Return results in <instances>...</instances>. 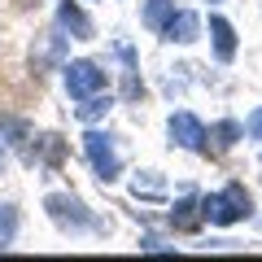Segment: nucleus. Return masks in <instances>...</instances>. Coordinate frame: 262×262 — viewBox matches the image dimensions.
Wrapping results in <instances>:
<instances>
[{
	"label": "nucleus",
	"mask_w": 262,
	"mask_h": 262,
	"mask_svg": "<svg viewBox=\"0 0 262 262\" xmlns=\"http://www.w3.org/2000/svg\"><path fill=\"white\" fill-rule=\"evenodd\" d=\"M249 214H253V201H249V192H245L241 184H227L223 192H214V196L201 201V219H210V223H219V227H232V223H241V219H249Z\"/></svg>",
	"instance_id": "nucleus-1"
},
{
	"label": "nucleus",
	"mask_w": 262,
	"mask_h": 262,
	"mask_svg": "<svg viewBox=\"0 0 262 262\" xmlns=\"http://www.w3.org/2000/svg\"><path fill=\"white\" fill-rule=\"evenodd\" d=\"M170 13H175V0H149V5H144V27L162 31L170 22Z\"/></svg>",
	"instance_id": "nucleus-11"
},
{
	"label": "nucleus",
	"mask_w": 262,
	"mask_h": 262,
	"mask_svg": "<svg viewBox=\"0 0 262 262\" xmlns=\"http://www.w3.org/2000/svg\"><path fill=\"white\" fill-rule=\"evenodd\" d=\"M0 170H5V144H0Z\"/></svg>",
	"instance_id": "nucleus-18"
},
{
	"label": "nucleus",
	"mask_w": 262,
	"mask_h": 262,
	"mask_svg": "<svg viewBox=\"0 0 262 262\" xmlns=\"http://www.w3.org/2000/svg\"><path fill=\"white\" fill-rule=\"evenodd\" d=\"M245 136H249V140H262V110H253L249 118H245Z\"/></svg>",
	"instance_id": "nucleus-17"
},
{
	"label": "nucleus",
	"mask_w": 262,
	"mask_h": 262,
	"mask_svg": "<svg viewBox=\"0 0 262 262\" xmlns=\"http://www.w3.org/2000/svg\"><path fill=\"white\" fill-rule=\"evenodd\" d=\"M105 110H110V96H101V92H92V96H83V105H79V118H83V122H92V118H101V114Z\"/></svg>",
	"instance_id": "nucleus-13"
},
{
	"label": "nucleus",
	"mask_w": 262,
	"mask_h": 262,
	"mask_svg": "<svg viewBox=\"0 0 262 262\" xmlns=\"http://www.w3.org/2000/svg\"><path fill=\"white\" fill-rule=\"evenodd\" d=\"M5 136H9V144H13L27 162H35V149H31V127H27V122L9 118V114H0V140H5Z\"/></svg>",
	"instance_id": "nucleus-8"
},
{
	"label": "nucleus",
	"mask_w": 262,
	"mask_h": 262,
	"mask_svg": "<svg viewBox=\"0 0 262 262\" xmlns=\"http://www.w3.org/2000/svg\"><path fill=\"white\" fill-rule=\"evenodd\" d=\"M170 227H175V232H196V227H201V201H196V196L175 201V210H170Z\"/></svg>",
	"instance_id": "nucleus-9"
},
{
	"label": "nucleus",
	"mask_w": 262,
	"mask_h": 262,
	"mask_svg": "<svg viewBox=\"0 0 262 262\" xmlns=\"http://www.w3.org/2000/svg\"><path fill=\"white\" fill-rule=\"evenodd\" d=\"M101 88H105V70L96 61H70V66H66V92L75 96V101L101 92Z\"/></svg>",
	"instance_id": "nucleus-4"
},
{
	"label": "nucleus",
	"mask_w": 262,
	"mask_h": 262,
	"mask_svg": "<svg viewBox=\"0 0 262 262\" xmlns=\"http://www.w3.org/2000/svg\"><path fill=\"white\" fill-rule=\"evenodd\" d=\"M83 153H88V162H92V170L101 175V184H114V179H118L122 158H118V149H114V140L105 136V131H88L83 136Z\"/></svg>",
	"instance_id": "nucleus-3"
},
{
	"label": "nucleus",
	"mask_w": 262,
	"mask_h": 262,
	"mask_svg": "<svg viewBox=\"0 0 262 262\" xmlns=\"http://www.w3.org/2000/svg\"><path fill=\"white\" fill-rule=\"evenodd\" d=\"M166 131H170V140H175L179 149H188V153H206V127H201L192 114H170Z\"/></svg>",
	"instance_id": "nucleus-5"
},
{
	"label": "nucleus",
	"mask_w": 262,
	"mask_h": 262,
	"mask_svg": "<svg viewBox=\"0 0 262 262\" xmlns=\"http://www.w3.org/2000/svg\"><path fill=\"white\" fill-rule=\"evenodd\" d=\"M241 131H245V127H236V122H219V127L210 131V136H214V149H219V153L232 149V144L241 140Z\"/></svg>",
	"instance_id": "nucleus-14"
},
{
	"label": "nucleus",
	"mask_w": 262,
	"mask_h": 262,
	"mask_svg": "<svg viewBox=\"0 0 262 262\" xmlns=\"http://www.w3.org/2000/svg\"><path fill=\"white\" fill-rule=\"evenodd\" d=\"M196 35H201V18H196V13H188V9L170 13V22L162 27V39H175V44H192Z\"/></svg>",
	"instance_id": "nucleus-6"
},
{
	"label": "nucleus",
	"mask_w": 262,
	"mask_h": 262,
	"mask_svg": "<svg viewBox=\"0 0 262 262\" xmlns=\"http://www.w3.org/2000/svg\"><path fill=\"white\" fill-rule=\"evenodd\" d=\"M13 236H18V210L9 201H0V249H9Z\"/></svg>",
	"instance_id": "nucleus-12"
},
{
	"label": "nucleus",
	"mask_w": 262,
	"mask_h": 262,
	"mask_svg": "<svg viewBox=\"0 0 262 262\" xmlns=\"http://www.w3.org/2000/svg\"><path fill=\"white\" fill-rule=\"evenodd\" d=\"M39 158H44V166H57L61 162V136H44V153Z\"/></svg>",
	"instance_id": "nucleus-16"
},
{
	"label": "nucleus",
	"mask_w": 262,
	"mask_h": 262,
	"mask_svg": "<svg viewBox=\"0 0 262 262\" xmlns=\"http://www.w3.org/2000/svg\"><path fill=\"white\" fill-rule=\"evenodd\" d=\"M131 192L136 196H162V179H153V170H144V179H136Z\"/></svg>",
	"instance_id": "nucleus-15"
},
{
	"label": "nucleus",
	"mask_w": 262,
	"mask_h": 262,
	"mask_svg": "<svg viewBox=\"0 0 262 262\" xmlns=\"http://www.w3.org/2000/svg\"><path fill=\"white\" fill-rule=\"evenodd\" d=\"M210 35H214V57L219 61H232L236 57V31L227 18H210Z\"/></svg>",
	"instance_id": "nucleus-10"
},
{
	"label": "nucleus",
	"mask_w": 262,
	"mask_h": 262,
	"mask_svg": "<svg viewBox=\"0 0 262 262\" xmlns=\"http://www.w3.org/2000/svg\"><path fill=\"white\" fill-rule=\"evenodd\" d=\"M57 22H61L75 39H92V18L79 9L75 0H61V5H57Z\"/></svg>",
	"instance_id": "nucleus-7"
},
{
	"label": "nucleus",
	"mask_w": 262,
	"mask_h": 262,
	"mask_svg": "<svg viewBox=\"0 0 262 262\" xmlns=\"http://www.w3.org/2000/svg\"><path fill=\"white\" fill-rule=\"evenodd\" d=\"M44 210H48V219H53L57 227H66V232H96V227H101V223L83 210L79 196H66V192L44 196Z\"/></svg>",
	"instance_id": "nucleus-2"
}]
</instances>
